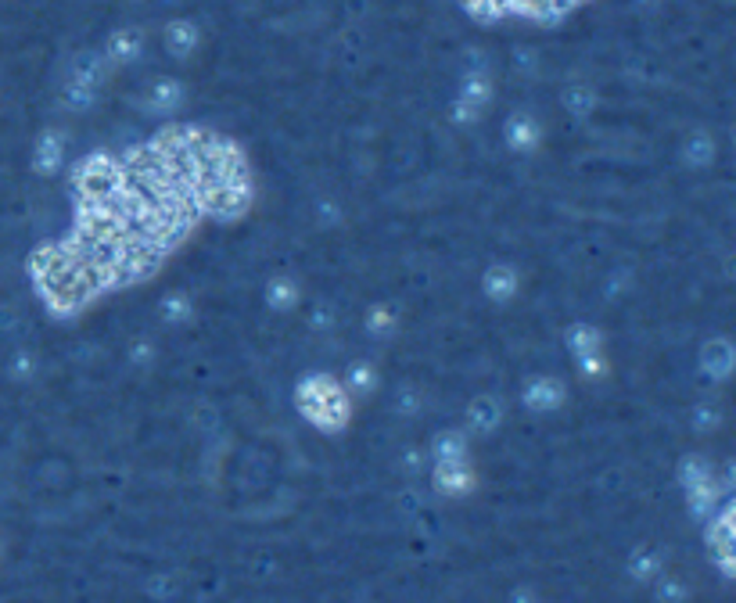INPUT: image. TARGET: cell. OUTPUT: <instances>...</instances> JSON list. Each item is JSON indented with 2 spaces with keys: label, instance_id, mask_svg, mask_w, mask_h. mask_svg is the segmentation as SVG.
I'll use <instances>...</instances> for the list:
<instances>
[{
  "label": "cell",
  "instance_id": "cell-12",
  "mask_svg": "<svg viewBox=\"0 0 736 603\" xmlns=\"http://www.w3.org/2000/svg\"><path fill=\"white\" fill-rule=\"evenodd\" d=\"M482 288H485V295L492 302H507L517 291V270H514V266H507V262H492L485 270V277H482Z\"/></svg>",
  "mask_w": 736,
  "mask_h": 603
},
{
  "label": "cell",
  "instance_id": "cell-17",
  "mask_svg": "<svg viewBox=\"0 0 736 603\" xmlns=\"http://www.w3.org/2000/svg\"><path fill=\"white\" fill-rule=\"evenodd\" d=\"M729 506L718 514V521L708 528V535H711V550H715V557H718V564H722V571H729L732 568V524H729Z\"/></svg>",
  "mask_w": 736,
  "mask_h": 603
},
{
  "label": "cell",
  "instance_id": "cell-13",
  "mask_svg": "<svg viewBox=\"0 0 736 603\" xmlns=\"http://www.w3.org/2000/svg\"><path fill=\"white\" fill-rule=\"evenodd\" d=\"M198 43H202V33H198V26L190 19H173L166 26V50L173 58H187Z\"/></svg>",
  "mask_w": 736,
  "mask_h": 603
},
{
  "label": "cell",
  "instance_id": "cell-4",
  "mask_svg": "<svg viewBox=\"0 0 736 603\" xmlns=\"http://www.w3.org/2000/svg\"><path fill=\"white\" fill-rule=\"evenodd\" d=\"M568 349L575 356V363L593 377L600 370V334L589 327V323H575L568 330Z\"/></svg>",
  "mask_w": 736,
  "mask_h": 603
},
{
  "label": "cell",
  "instance_id": "cell-27",
  "mask_svg": "<svg viewBox=\"0 0 736 603\" xmlns=\"http://www.w3.org/2000/svg\"><path fill=\"white\" fill-rule=\"evenodd\" d=\"M718 424V410L715 406H701L697 410V428H715Z\"/></svg>",
  "mask_w": 736,
  "mask_h": 603
},
{
  "label": "cell",
  "instance_id": "cell-15",
  "mask_svg": "<svg viewBox=\"0 0 736 603\" xmlns=\"http://www.w3.org/2000/svg\"><path fill=\"white\" fill-rule=\"evenodd\" d=\"M460 101H467L475 112H485V104L492 101V80L485 76V69L478 65V69H471L467 73V80H463V87H460V94H456Z\"/></svg>",
  "mask_w": 736,
  "mask_h": 603
},
{
  "label": "cell",
  "instance_id": "cell-21",
  "mask_svg": "<svg viewBox=\"0 0 736 603\" xmlns=\"http://www.w3.org/2000/svg\"><path fill=\"white\" fill-rule=\"evenodd\" d=\"M159 313H162L169 323H183V320L190 316V298H187L183 291H173V295H166V298H162Z\"/></svg>",
  "mask_w": 736,
  "mask_h": 603
},
{
  "label": "cell",
  "instance_id": "cell-11",
  "mask_svg": "<svg viewBox=\"0 0 736 603\" xmlns=\"http://www.w3.org/2000/svg\"><path fill=\"white\" fill-rule=\"evenodd\" d=\"M701 370H704V377H711V381H725V377L732 374V345H729L725 338L708 342L704 352H701Z\"/></svg>",
  "mask_w": 736,
  "mask_h": 603
},
{
  "label": "cell",
  "instance_id": "cell-7",
  "mask_svg": "<svg viewBox=\"0 0 736 603\" xmlns=\"http://www.w3.org/2000/svg\"><path fill=\"white\" fill-rule=\"evenodd\" d=\"M183 97H187L183 83L173 80V76H162V80H155L148 87V112L151 115H173V112H180Z\"/></svg>",
  "mask_w": 736,
  "mask_h": 603
},
{
  "label": "cell",
  "instance_id": "cell-28",
  "mask_svg": "<svg viewBox=\"0 0 736 603\" xmlns=\"http://www.w3.org/2000/svg\"><path fill=\"white\" fill-rule=\"evenodd\" d=\"M643 4H661V0H643Z\"/></svg>",
  "mask_w": 736,
  "mask_h": 603
},
{
  "label": "cell",
  "instance_id": "cell-29",
  "mask_svg": "<svg viewBox=\"0 0 736 603\" xmlns=\"http://www.w3.org/2000/svg\"><path fill=\"white\" fill-rule=\"evenodd\" d=\"M162 4H176V0H162Z\"/></svg>",
  "mask_w": 736,
  "mask_h": 603
},
{
  "label": "cell",
  "instance_id": "cell-1",
  "mask_svg": "<svg viewBox=\"0 0 736 603\" xmlns=\"http://www.w3.org/2000/svg\"><path fill=\"white\" fill-rule=\"evenodd\" d=\"M298 410L316 428H342L349 421V395L330 377H309L298 384Z\"/></svg>",
  "mask_w": 736,
  "mask_h": 603
},
{
  "label": "cell",
  "instance_id": "cell-20",
  "mask_svg": "<svg viewBox=\"0 0 736 603\" xmlns=\"http://www.w3.org/2000/svg\"><path fill=\"white\" fill-rule=\"evenodd\" d=\"M266 298H270V305H274V309L288 313V309L298 302V288H295V281L277 277V281H270V291H266Z\"/></svg>",
  "mask_w": 736,
  "mask_h": 603
},
{
  "label": "cell",
  "instance_id": "cell-25",
  "mask_svg": "<svg viewBox=\"0 0 736 603\" xmlns=\"http://www.w3.org/2000/svg\"><path fill=\"white\" fill-rule=\"evenodd\" d=\"M632 575H636V578H654V575H657V553L639 550V553L632 557Z\"/></svg>",
  "mask_w": 736,
  "mask_h": 603
},
{
  "label": "cell",
  "instance_id": "cell-3",
  "mask_svg": "<svg viewBox=\"0 0 736 603\" xmlns=\"http://www.w3.org/2000/svg\"><path fill=\"white\" fill-rule=\"evenodd\" d=\"M101 54H105V61H108V65H126V61H137V58L144 54V29H137V26L115 29V33L105 40Z\"/></svg>",
  "mask_w": 736,
  "mask_h": 603
},
{
  "label": "cell",
  "instance_id": "cell-16",
  "mask_svg": "<svg viewBox=\"0 0 736 603\" xmlns=\"http://www.w3.org/2000/svg\"><path fill=\"white\" fill-rule=\"evenodd\" d=\"M679 155H683V162H686L690 169H704V166L715 158V141H711V133H704V129L690 133V137L679 144Z\"/></svg>",
  "mask_w": 736,
  "mask_h": 603
},
{
  "label": "cell",
  "instance_id": "cell-26",
  "mask_svg": "<svg viewBox=\"0 0 736 603\" xmlns=\"http://www.w3.org/2000/svg\"><path fill=\"white\" fill-rule=\"evenodd\" d=\"M449 119H453L456 126H471L475 119H482V112H475L467 101H460V97H456V101H453V108H449Z\"/></svg>",
  "mask_w": 736,
  "mask_h": 603
},
{
  "label": "cell",
  "instance_id": "cell-10",
  "mask_svg": "<svg viewBox=\"0 0 736 603\" xmlns=\"http://www.w3.org/2000/svg\"><path fill=\"white\" fill-rule=\"evenodd\" d=\"M500 421H503V406H500L496 395H482L467 406V428L478 431V435H492L500 428Z\"/></svg>",
  "mask_w": 736,
  "mask_h": 603
},
{
  "label": "cell",
  "instance_id": "cell-9",
  "mask_svg": "<svg viewBox=\"0 0 736 603\" xmlns=\"http://www.w3.org/2000/svg\"><path fill=\"white\" fill-rule=\"evenodd\" d=\"M435 485L449 496H463L475 485V471L467 460H453V463H435Z\"/></svg>",
  "mask_w": 736,
  "mask_h": 603
},
{
  "label": "cell",
  "instance_id": "cell-14",
  "mask_svg": "<svg viewBox=\"0 0 736 603\" xmlns=\"http://www.w3.org/2000/svg\"><path fill=\"white\" fill-rule=\"evenodd\" d=\"M105 76H108V61H105L101 50H83L69 69V80H80V83H90V87H101Z\"/></svg>",
  "mask_w": 736,
  "mask_h": 603
},
{
  "label": "cell",
  "instance_id": "cell-24",
  "mask_svg": "<svg viewBox=\"0 0 736 603\" xmlns=\"http://www.w3.org/2000/svg\"><path fill=\"white\" fill-rule=\"evenodd\" d=\"M349 384H353L356 391H370V388L377 384L374 367H367V363H353V370H349Z\"/></svg>",
  "mask_w": 736,
  "mask_h": 603
},
{
  "label": "cell",
  "instance_id": "cell-18",
  "mask_svg": "<svg viewBox=\"0 0 736 603\" xmlns=\"http://www.w3.org/2000/svg\"><path fill=\"white\" fill-rule=\"evenodd\" d=\"M97 94L101 87H90V83H80V80H65V108H73V112H90L97 104Z\"/></svg>",
  "mask_w": 736,
  "mask_h": 603
},
{
  "label": "cell",
  "instance_id": "cell-8",
  "mask_svg": "<svg viewBox=\"0 0 736 603\" xmlns=\"http://www.w3.org/2000/svg\"><path fill=\"white\" fill-rule=\"evenodd\" d=\"M561 402H564V384L557 377H535V381L524 384V406L528 410L546 414V410H557Z\"/></svg>",
  "mask_w": 736,
  "mask_h": 603
},
{
  "label": "cell",
  "instance_id": "cell-5",
  "mask_svg": "<svg viewBox=\"0 0 736 603\" xmlns=\"http://www.w3.org/2000/svg\"><path fill=\"white\" fill-rule=\"evenodd\" d=\"M539 122H535L528 112H517L503 122V141L510 151H535L539 148Z\"/></svg>",
  "mask_w": 736,
  "mask_h": 603
},
{
  "label": "cell",
  "instance_id": "cell-19",
  "mask_svg": "<svg viewBox=\"0 0 736 603\" xmlns=\"http://www.w3.org/2000/svg\"><path fill=\"white\" fill-rule=\"evenodd\" d=\"M435 463H453V460H467V438L460 431H442L431 445Z\"/></svg>",
  "mask_w": 736,
  "mask_h": 603
},
{
  "label": "cell",
  "instance_id": "cell-23",
  "mask_svg": "<svg viewBox=\"0 0 736 603\" xmlns=\"http://www.w3.org/2000/svg\"><path fill=\"white\" fill-rule=\"evenodd\" d=\"M564 104H568L571 115H585L593 108V90L589 87H571V90H564Z\"/></svg>",
  "mask_w": 736,
  "mask_h": 603
},
{
  "label": "cell",
  "instance_id": "cell-2",
  "mask_svg": "<svg viewBox=\"0 0 736 603\" xmlns=\"http://www.w3.org/2000/svg\"><path fill=\"white\" fill-rule=\"evenodd\" d=\"M679 478H683V485H686L690 510H693L697 517H708V514L715 510V499H718V482H715L711 463L701 460V456H690V460H683Z\"/></svg>",
  "mask_w": 736,
  "mask_h": 603
},
{
  "label": "cell",
  "instance_id": "cell-6",
  "mask_svg": "<svg viewBox=\"0 0 736 603\" xmlns=\"http://www.w3.org/2000/svg\"><path fill=\"white\" fill-rule=\"evenodd\" d=\"M65 133L61 129H47V133H40V141H36V151H33V166H36V173H43V176H54L58 169H61V162H65Z\"/></svg>",
  "mask_w": 736,
  "mask_h": 603
},
{
  "label": "cell",
  "instance_id": "cell-22",
  "mask_svg": "<svg viewBox=\"0 0 736 603\" xmlns=\"http://www.w3.org/2000/svg\"><path fill=\"white\" fill-rule=\"evenodd\" d=\"M391 327H395V313H391L388 305L370 309V316H367V330L374 334V338H384V334H391Z\"/></svg>",
  "mask_w": 736,
  "mask_h": 603
}]
</instances>
